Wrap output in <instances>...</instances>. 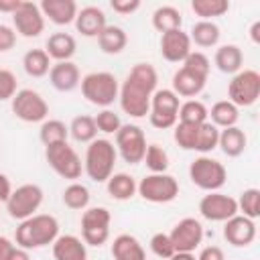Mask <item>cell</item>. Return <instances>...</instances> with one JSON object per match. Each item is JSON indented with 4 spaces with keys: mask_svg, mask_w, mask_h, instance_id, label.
I'll list each match as a JSON object with an SVG mask.
<instances>
[{
    "mask_svg": "<svg viewBox=\"0 0 260 260\" xmlns=\"http://www.w3.org/2000/svg\"><path fill=\"white\" fill-rule=\"evenodd\" d=\"M158 73L150 63H136L120 85L118 102L130 118H144L150 110V98L156 91Z\"/></svg>",
    "mask_w": 260,
    "mask_h": 260,
    "instance_id": "6da1fadb",
    "label": "cell"
},
{
    "mask_svg": "<svg viewBox=\"0 0 260 260\" xmlns=\"http://www.w3.org/2000/svg\"><path fill=\"white\" fill-rule=\"evenodd\" d=\"M59 236V221L49 213H35L28 219H22L14 232V240L18 248L37 250L53 244Z\"/></svg>",
    "mask_w": 260,
    "mask_h": 260,
    "instance_id": "7a4b0ae2",
    "label": "cell"
},
{
    "mask_svg": "<svg viewBox=\"0 0 260 260\" xmlns=\"http://www.w3.org/2000/svg\"><path fill=\"white\" fill-rule=\"evenodd\" d=\"M116 158H118V152L114 142H110L108 138H95L87 144L83 171L93 183H106L114 175Z\"/></svg>",
    "mask_w": 260,
    "mask_h": 260,
    "instance_id": "3957f363",
    "label": "cell"
},
{
    "mask_svg": "<svg viewBox=\"0 0 260 260\" xmlns=\"http://www.w3.org/2000/svg\"><path fill=\"white\" fill-rule=\"evenodd\" d=\"M81 93L83 98L98 106V108H110L120 93V83L114 73L110 71H93L81 77Z\"/></svg>",
    "mask_w": 260,
    "mask_h": 260,
    "instance_id": "277c9868",
    "label": "cell"
},
{
    "mask_svg": "<svg viewBox=\"0 0 260 260\" xmlns=\"http://www.w3.org/2000/svg\"><path fill=\"white\" fill-rule=\"evenodd\" d=\"M189 179L201 191L211 193V191H219L225 185L228 171H225V167L219 160H215V158H211L207 154H201L195 160H191V165H189Z\"/></svg>",
    "mask_w": 260,
    "mask_h": 260,
    "instance_id": "5b68a950",
    "label": "cell"
},
{
    "mask_svg": "<svg viewBox=\"0 0 260 260\" xmlns=\"http://www.w3.org/2000/svg\"><path fill=\"white\" fill-rule=\"evenodd\" d=\"M136 193L148 203H171L179 195V181L169 173H150L140 179Z\"/></svg>",
    "mask_w": 260,
    "mask_h": 260,
    "instance_id": "8992f818",
    "label": "cell"
},
{
    "mask_svg": "<svg viewBox=\"0 0 260 260\" xmlns=\"http://www.w3.org/2000/svg\"><path fill=\"white\" fill-rule=\"evenodd\" d=\"M179 106L181 100L173 89H156L150 98L148 120L154 128L167 130L179 122Z\"/></svg>",
    "mask_w": 260,
    "mask_h": 260,
    "instance_id": "52a82bcc",
    "label": "cell"
},
{
    "mask_svg": "<svg viewBox=\"0 0 260 260\" xmlns=\"http://www.w3.org/2000/svg\"><path fill=\"white\" fill-rule=\"evenodd\" d=\"M43 189L37 183H24L16 189H12L8 201H6V211L12 219H28L39 211L43 205Z\"/></svg>",
    "mask_w": 260,
    "mask_h": 260,
    "instance_id": "ba28073f",
    "label": "cell"
},
{
    "mask_svg": "<svg viewBox=\"0 0 260 260\" xmlns=\"http://www.w3.org/2000/svg\"><path fill=\"white\" fill-rule=\"evenodd\" d=\"M260 98V73L254 69L238 71L228 85V100L236 108H250Z\"/></svg>",
    "mask_w": 260,
    "mask_h": 260,
    "instance_id": "9c48e42d",
    "label": "cell"
},
{
    "mask_svg": "<svg viewBox=\"0 0 260 260\" xmlns=\"http://www.w3.org/2000/svg\"><path fill=\"white\" fill-rule=\"evenodd\" d=\"M10 108H12V114L22 120V122H28V124H37V122H45L47 116H49V104L45 102V98L35 91V89H18L14 93V98L10 100Z\"/></svg>",
    "mask_w": 260,
    "mask_h": 260,
    "instance_id": "30bf717a",
    "label": "cell"
},
{
    "mask_svg": "<svg viewBox=\"0 0 260 260\" xmlns=\"http://www.w3.org/2000/svg\"><path fill=\"white\" fill-rule=\"evenodd\" d=\"M45 158H47L49 167L63 179L75 181V179L81 177V171H83L81 158L75 152V148L69 146V142H59V144L45 146Z\"/></svg>",
    "mask_w": 260,
    "mask_h": 260,
    "instance_id": "8fae6325",
    "label": "cell"
},
{
    "mask_svg": "<svg viewBox=\"0 0 260 260\" xmlns=\"http://www.w3.org/2000/svg\"><path fill=\"white\" fill-rule=\"evenodd\" d=\"M110 221L112 215L106 207H87L81 215V240L85 246L100 248L110 238Z\"/></svg>",
    "mask_w": 260,
    "mask_h": 260,
    "instance_id": "7c38bea8",
    "label": "cell"
},
{
    "mask_svg": "<svg viewBox=\"0 0 260 260\" xmlns=\"http://www.w3.org/2000/svg\"><path fill=\"white\" fill-rule=\"evenodd\" d=\"M116 152L122 156L124 162L128 165H138L144 158L146 152V136L140 126L136 124H122L120 130L116 132Z\"/></svg>",
    "mask_w": 260,
    "mask_h": 260,
    "instance_id": "4fadbf2b",
    "label": "cell"
},
{
    "mask_svg": "<svg viewBox=\"0 0 260 260\" xmlns=\"http://www.w3.org/2000/svg\"><path fill=\"white\" fill-rule=\"evenodd\" d=\"M12 28L24 39H35L45 30V16L35 2L22 0L20 8L12 14Z\"/></svg>",
    "mask_w": 260,
    "mask_h": 260,
    "instance_id": "5bb4252c",
    "label": "cell"
},
{
    "mask_svg": "<svg viewBox=\"0 0 260 260\" xmlns=\"http://www.w3.org/2000/svg\"><path fill=\"white\" fill-rule=\"evenodd\" d=\"M175 252H195L203 242V225L195 217H183L169 234Z\"/></svg>",
    "mask_w": 260,
    "mask_h": 260,
    "instance_id": "9a60e30c",
    "label": "cell"
},
{
    "mask_svg": "<svg viewBox=\"0 0 260 260\" xmlns=\"http://www.w3.org/2000/svg\"><path fill=\"white\" fill-rule=\"evenodd\" d=\"M199 213L209 221H228L238 213V201L219 191H211L201 197Z\"/></svg>",
    "mask_w": 260,
    "mask_h": 260,
    "instance_id": "2e32d148",
    "label": "cell"
},
{
    "mask_svg": "<svg viewBox=\"0 0 260 260\" xmlns=\"http://www.w3.org/2000/svg\"><path fill=\"white\" fill-rule=\"evenodd\" d=\"M191 39L181 28L160 35V55L169 63H183L191 55Z\"/></svg>",
    "mask_w": 260,
    "mask_h": 260,
    "instance_id": "e0dca14e",
    "label": "cell"
},
{
    "mask_svg": "<svg viewBox=\"0 0 260 260\" xmlns=\"http://www.w3.org/2000/svg\"><path fill=\"white\" fill-rule=\"evenodd\" d=\"M223 238L234 248H246L256 240V223L240 213L223 221Z\"/></svg>",
    "mask_w": 260,
    "mask_h": 260,
    "instance_id": "ac0fdd59",
    "label": "cell"
},
{
    "mask_svg": "<svg viewBox=\"0 0 260 260\" xmlns=\"http://www.w3.org/2000/svg\"><path fill=\"white\" fill-rule=\"evenodd\" d=\"M207 77L209 75H203V73H197L185 65H181L175 73H173V91L179 95V98H195L199 95L203 89H205V83H207Z\"/></svg>",
    "mask_w": 260,
    "mask_h": 260,
    "instance_id": "d6986e66",
    "label": "cell"
},
{
    "mask_svg": "<svg viewBox=\"0 0 260 260\" xmlns=\"http://www.w3.org/2000/svg\"><path fill=\"white\" fill-rule=\"evenodd\" d=\"M108 26L106 20V12L98 6H83L81 10H77L75 16V28L77 32H81L87 39H98L100 32Z\"/></svg>",
    "mask_w": 260,
    "mask_h": 260,
    "instance_id": "ffe728a7",
    "label": "cell"
},
{
    "mask_svg": "<svg viewBox=\"0 0 260 260\" xmlns=\"http://www.w3.org/2000/svg\"><path fill=\"white\" fill-rule=\"evenodd\" d=\"M49 81L57 91H73L79 83H81V75H79V67L73 61H59L55 65H51L49 71Z\"/></svg>",
    "mask_w": 260,
    "mask_h": 260,
    "instance_id": "44dd1931",
    "label": "cell"
},
{
    "mask_svg": "<svg viewBox=\"0 0 260 260\" xmlns=\"http://www.w3.org/2000/svg\"><path fill=\"white\" fill-rule=\"evenodd\" d=\"M53 246V258L55 260H87V246L81 238L73 234H59Z\"/></svg>",
    "mask_w": 260,
    "mask_h": 260,
    "instance_id": "7402d4cb",
    "label": "cell"
},
{
    "mask_svg": "<svg viewBox=\"0 0 260 260\" xmlns=\"http://www.w3.org/2000/svg\"><path fill=\"white\" fill-rule=\"evenodd\" d=\"M43 16H47L53 24H71L75 22V16H77V4L75 0H43L39 4Z\"/></svg>",
    "mask_w": 260,
    "mask_h": 260,
    "instance_id": "603a6c76",
    "label": "cell"
},
{
    "mask_svg": "<svg viewBox=\"0 0 260 260\" xmlns=\"http://www.w3.org/2000/svg\"><path fill=\"white\" fill-rule=\"evenodd\" d=\"M112 258L114 260H146V252L142 244L132 234H120L112 242Z\"/></svg>",
    "mask_w": 260,
    "mask_h": 260,
    "instance_id": "cb8c5ba5",
    "label": "cell"
},
{
    "mask_svg": "<svg viewBox=\"0 0 260 260\" xmlns=\"http://www.w3.org/2000/svg\"><path fill=\"white\" fill-rule=\"evenodd\" d=\"M248 146V136L242 128L238 126H230V128H221L219 130V140H217V148L230 156V158H236L240 156Z\"/></svg>",
    "mask_w": 260,
    "mask_h": 260,
    "instance_id": "d4e9b609",
    "label": "cell"
},
{
    "mask_svg": "<svg viewBox=\"0 0 260 260\" xmlns=\"http://www.w3.org/2000/svg\"><path fill=\"white\" fill-rule=\"evenodd\" d=\"M45 51L51 59H55L57 63L59 61H71V57L75 55L77 51V43L73 39V35L69 32H53L49 39H47V45H45Z\"/></svg>",
    "mask_w": 260,
    "mask_h": 260,
    "instance_id": "484cf974",
    "label": "cell"
},
{
    "mask_svg": "<svg viewBox=\"0 0 260 260\" xmlns=\"http://www.w3.org/2000/svg\"><path fill=\"white\" fill-rule=\"evenodd\" d=\"M213 63H215V67H217L221 73L236 75L238 71H242L244 53H242V49H240L238 45H221V47H217V51H215Z\"/></svg>",
    "mask_w": 260,
    "mask_h": 260,
    "instance_id": "4316f807",
    "label": "cell"
},
{
    "mask_svg": "<svg viewBox=\"0 0 260 260\" xmlns=\"http://www.w3.org/2000/svg\"><path fill=\"white\" fill-rule=\"evenodd\" d=\"M126 43H128V35L122 26H116V24H108L100 37H98V45H100V51L106 53V55H118L126 49Z\"/></svg>",
    "mask_w": 260,
    "mask_h": 260,
    "instance_id": "83f0119b",
    "label": "cell"
},
{
    "mask_svg": "<svg viewBox=\"0 0 260 260\" xmlns=\"http://www.w3.org/2000/svg\"><path fill=\"white\" fill-rule=\"evenodd\" d=\"M136 187H138V183L128 173H114L106 181L108 195L112 199H116V201H128V199H132L136 195Z\"/></svg>",
    "mask_w": 260,
    "mask_h": 260,
    "instance_id": "f1b7e54d",
    "label": "cell"
},
{
    "mask_svg": "<svg viewBox=\"0 0 260 260\" xmlns=\"http://www.w3.org/2000/svg\"><path fill=\"white\" fill-rule=\"evenodd\" d=\"M219 26L213 22V20H197L193 26H191V32H189V39L191 43H195L197 47L201 49H209V47H215L219 43Z\"/></svg>",
    "mask_w": 260,
    "mask_h": 260,
    "instance_id": "f546056e",
    "label": "cell"
},
{
    "mask_svg": "<svg viewBox=\"0 0 260 260\" xmlns=\"http://www.w3.org/2000/svg\"><path fill=\"white\" fill-rule=\"evenodd\" d=\"M207 118H211L209 122L213 126H217L219 130L221 128H230V126L238 124L240 108H236L230 100H219V102H215L211 106V110H207Z\"/></svg>",
    "mask_w": 260,
    "mask_h": 260,
    "instance_id": "4dcf8cb0",
    "label": "cell"
},
{
    "mask_svg": "<svg viewBox=\"0 0 260 260\" xmlns=\"http://www.w3.org/2000/svg\"><path fill=\"white\" fill-rule=\"evenodd\" d=\"M22 69L28 77H45L51 71V57L45 49H30L22 57Z\"/></svg>",
    "mask_w": 260,
    "mask_h": 260,
    "instance_id": "1f68e13d",
    "label": "cell"
},
{
    "mask_svg": "<svg viewBox=\"0 0 260 260\" xmlns=\"http://www.w3.org/2000/svg\"><path fill=\"white\" fill-rule=\"evenodd\" d=\"M181 24H183V16H181V12L175 8V6H158L154 12H152V26L160 32V35H165V32H169V30H177V28H181Z\"/></svg>",
    "mask_w": 260,
    "mask_h": 260,
    "instance_id": "d6a6232c",
    "label": "cell"
},
{
    "mask_svg": "<svg viewBox=\"0 0 260 260\" xmlns=\"http://www.w3.org/2000/svg\"><path fill=\"white\" fill-rule=\"evenodd\" d=\"M89 189L83 185V183H77V181H71L65 189H63V205L73 209V211H83L87 209L89 205Z\"/></svg>",
    "mask_w": 260,
    "mask_h": 260,
    "instance_id": "836d02e7",
    "label": "cell"
},
{
    "mask_svg": "<svg viewBox=\"0 0 260 260\" xmlns=\"http://www.w3.org/2000/svg\"><path fill=\"white\" fill-rule=\"evenodd\" d=\"M67 128H69V136L75 142L89 144L91 140L98 138V128H95V122L91 116H75Z\"/></svg>",
    "mask_w": 260,
    "mask_h": 260,
    "instance_id": "e575fe53",
    "label": "cell"
},
{
    "mask_svg": "<svg viewBox=\"0 0 260 260\" xmlns=\"http://www.w3.org/2000/svg\"><path fill=\"white\" fill-rule=\"evenodd\" d=\"M67 136H69V128L61 122V120H45L41 124V130H39V138L45 146H51V144H59V142H67Z\"/></svg>",
    "mask_w": 260,
    "mask_h": 260,
    "instance_id": "d590c367",
    "label": "cell"
},
{
    "mask_svg": "<svg viewBox=\"0 0 260 260\" xmlns=\"http://www.w3.org/2000/svg\"><path fill=\"white\" fill-rule=\"evenodd\" d=\"M191 10L201 20H211L215 16H223L230 10L228 0H191Z\"/></svg>",
    "mask_w": 260,
    "mask_h": 260,
    "instance_id": "8d00e7d4",
    "label": "cell"
},
{
    "mask_svg": "<svg viewBox=\"0 0 260 260\" xmlns=\"http://www.w3.org/2000/svg\"><path fill=\"white\" fill-rule=\"evenodd\" d=\"M217 140H219V128L213 126L209 120L199 124L197 128V140H195V150L201 154H207L211 150L217 148Z\"/></svg>",
    "mask_w": 260,
    "mask_h": 260,
    "instance_id": "74e56055",
    "label": "cell"
},
{
    "mask_svg": "<svg viewBox=\"0 0 260 260\" xmlns=\"http://www.w3.org/2000/svg\"><path fill=\"white\" fill-rule=\"evenodd\" d=\"M179 122L185 124H203L207 122V108L199 100H187L179 106Z\"/></svg>",
    "mask_w": 260,
    "mask_h": 260,
    "instance_id": "f35d334b",
    "label": "cell"
},
{
    "mask_svg": "<svg viewBox=\"0 0 260 260\" xmlns=\"http://www.w3.org/2000/svg\"><path fill=\"white\" fill-rule=\"evenodd\" d=\"M236 201H238V213L242 211L244 217L256 219L260 215V189H256V187L244 189L240 193V199H236Z\"/></svg>",
    "mask_w": 260,
    "mask_h": 260,
    "instance_id": "ab89813d",
    "label": "cell"
},
{
    "mask_svg": "<svg viewBox=\"0 0 260 260\" xmlns=\"http://www.w3.org/2000/svg\"><path fill=\"white\" fill-rule=\"evenodd\" d=\"M142 162L148 167L150 173H167L169 169V154L160 144H148Z\"/></svg>",
    "mask_w": 260,
    "mask_h": 260,
    "instance_id": "60d3db41",
    "label": "cell"
},
{
    "mask_svg": "<svg viewBox=\"0 0 260 260\" xmlns=\"http://www.w3.org/2000/svg\"><path fill=\"white\" fill-rule=\"evenodd\" d=\"M197 124H185L177 122L173 126V138L183 150H195V140H197Z\"/></svg>",
    "mask_w": 260,
    "mask_h": 260,
    "instance_id": "b9f144b4",
    "label": "cell"
},
{
    "mask_svg": "<svg viewBox=\"0 0 260 260\" xmlns=\"http://www.w3.org/2000/svg\"><path fill=\"white\" fill-rule=\"evenodd\" d=\"M93 122H95L98 132H104V134H116L120 130V126H122L120 116L116 112H112L110 108H104L102 112H98V116L93 118Z\"/></svg>",
    "mask_w": 260,
    "mask_h": 260,
    "instance_id": "7bdbcfd3",
    "label": "cell"
},
{
    "mask_svg": "<svg viewBox=\"0 0 260 260\" xmlns=\"http://www.w3.org/2000/svg\"><path fill=\"white\" fill-rule=\"evenodd\" d=\"M150 250L154 256H158L162 260H169L175 254V246H173L169 234H165V232H158L150 238Z\"/></svg>",
    "mask_w": 260,
    "mask_h": 260,
    "instance_id": "ee69618b",
    "label": "cell"
},
{
    "mask_svg": "<svg viewBox=\"0 0 260 260\" xmlns=\"http://www.w3.org/2000/svg\"><path fill=\"white\" fill-rule=\"evenodd\" d=\"M16 91H18L16 75L10 69H0V102L12 100Z\"/></svg>",
    "mask_w": 260,
    "mask_h": 260,
    "instance_id": "f6af8a7d",
    "label": "cell"
},
{
    "mask_svg": "<svg viewBox=\"0 0 260 260\" xmlns=\"http://www.w3.org/2000/svg\"><path fill=\"white\" fill-rule=\"evenodd\" d=\"M183 65L193 69V71H197V73H203V75H209V69H211L209 57L205 53H201V51H191V55L183 61Z\"/></svg>",
    "mask_w": 260,
    "mask_h": 260,
    "instance_id": "bcb514c9",
    "label": "cell"
},
{
    "mask_svg": "<svg viewBox=\"0 0 260 260\" xmlns=\"http://www.w3.org/2000/svg\"><path fill=\"white\" fill-rule=\"evenodd\" d=\"M14 45H16V32H14V28L0 22V53H6L10 49H14Z\"/></svg>",
    "mask_w": 260,
    "mask_h": 260,
    "instance_id": "7dc6e473",
    "label": "cell"
},
{
    "mask_svg": "<svg viewBox=\"0 0 260 260\" xmlns=\"http://www.w3.org/2000/svg\"><path fill=\"white\" fill-rule=\"evenodd\" d=\"M110 6H112L114 12H118L122 16H128V14H132L140 8V0H112Z\"/></svg>",
    "mask_w": 260,
    "mask_h": 260,
    "instance_id": "c3c4849f",
    "label": "cell"
},
{
    "mask_svg": "<svg viewBox=\"0 0 260 260\" xmlns=\"http://www.w3.org/2000/svg\"><path fill=\"white\" fill-rule=\"evenodd\" d=\"M197 260H225V254H223V250L219 246H205L199 252Z\"/></svg>",
    "mask_w": 260,
    "mask_h": 260,
    "instance_id": "681fc988",
    "label": "cell"
},
{
    "mask_svg": "<svg viewBox=\"0 0 260 260\" xmlns=\"http://www.w3.org/2000/svg\"><path fill=\"white\" fill-rule=\"evenodd\" d=\"M10 193H12L10 179H8L4 173H0V203H6L8 197H10Z\"/></svg>",
    "mask_w": 260,
    "mask_h": 260,
    "instance_id": "f907efd6",
    "label": "cell"
},
{
    "mask_svg": "<svg viewBox=\"0 0 260 260\" xmlns=\"http://www.w3.org/2000/svg\"><path fill=\"white\" fill-rule=\"evenodd\" d=\"M20 4H22V0H0V12L12 16L20 8Z\"/></svg>",
    "mask_w": 260,
    "mask_h": 260,
    "instance_id": "816d5d0a",
    "label": "cell"
},
{
    "mask_svg": "<svg viewBox=\"0 0 260 260\" xmlns=\"http://www.w3.org/2000/svg\"><path fill=\"white\" fill-rule=\"evenodd\" d=\"M6 260H30V256H28V250L14 246V248L10 250V254H8V258H6Z\"/></svg>",
    "mask_w": 260,
    "mask_h": 260,
    "instance_id": "f5cc1de1",
    "label": "cell"
},
{
    "mask_svg": "<svg viewBox=\"0 0 260 260\" xmlns=\"http://www.w3.org/2000/svg\"><path fill=\"white\" fill-rule=\"evenodd\" d=\"M12 248H14V244H12V242H10L8 238H4V236H0V260H6Z\"/></svg>",
    "mask_w": 260,
    "mask_h": 260,
    "instance_id": "db71d44e",
    "label": "cell"
},
{
    "mask_svg": "<svg viewBox=\"0 0 260 260\" xmlns=\"http://www.w3.org/2000/svg\"><path fill=\"white\" fill-rule=\"evenodd\" d=\"M250 39H252L254 45L260 43V20H256V22L250 26Z\"/></svg>",
    "mask_w": 260,
    "mask_h": 260,
    "instance_id": "11a10c76",
    "label": "cell"
},
{
    "mask_svg": "<svg viewBox=\"0 0 260 260\" xmlns=\"http://www.w3.org/2000/svg\"><path fill=\"white\" fill-rule=\"evenodd\" d=\"M169 260H197L193 252H175Z\"/></svg>",
    "mask_w": 260,
    "mask_h": 260,
    "instance_id": "9f6ffc18",
    "label": "cell"
}]
</instances>
